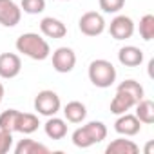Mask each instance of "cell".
Instances as JSON below:
<instances>
[{
    "instance_id": "27",
    "label": "cell",
    "mask_w": 154,
    "mask_h": 154,
    "mask_svg": "<svg viewBox=\"0 0 154 154\" xmlns=\"http://www.w3.org/2000/svg\"><path fill=\"white\" fill-rule=\"evenodd\" d=\"M4 94H6V89H4V84L0 82V105H2V100H4Z\"/></svg>"
},
{
    "instance_id": "2",
    "label": "cell",
    "mask_w": 154,
    "mask_h": 154,
    "mask_svg": "<svg viewBox=\"0 0 154 154\" xmlns=\"http://www.w3.org/2000/svg\"><path fill=\"white\" fill-rule=\"evenodd\" d=\"M87 74H89L91 84L94 87H100V89H107L116 82V67L105 58L93 60L89 63Z\"/></svg>"
},
{
    "instance_id": "24",
    "label": "cell",
    "mask_w": 154,
    "mask_h": 154,
    "mask_svg": "<svg viewBox=\"0 0 154 154\" xmlns=\"http://www.w3.org/2000/svg\"><path fill=\"white\" fill-rule=\"evenodd\" d=\"M71 140H72L74 147H78V149H87V147L93 145V141H91V138L87 136V132H85L84 127H78V129H76V131L72 132Z\"/></svg>"
},
{
    "instance_id": "11",
    "label": "cell",
    "mask_w": 154,
    "mask_h": 154,
    "mask_svg": "<svg viewBox=\"0 0 154 154\" xmlns=\"http://www.w3.org/2000/svg\"><path fill=\"white\" fill-rule=\"evenodd\" d=\"M118 62L125 67H138L143 62V51L136 45H123L118 51Z\"/></svg>"
},
{
    "instance_id": "26",
    "label": "cell",
    "mask_w": 154,
    "mask_h": 154,
    "mask_svg": "<svg viewBox=\"0 0 154 154\" xmlns=\"http://www.w3.org/2000/svg\"><path fill=\"white\" fill-rule=\"evenodd\" d=\"M11 147H13V132L0 131V154L9 152Z\"/></svg>"
},
{
    "instance_id": "8",
    "label": "cell",
    "mask_w": 154,
    "mask_h": 154,
    "mask_svg": "<svg viewBox=\"0 0 154 154\" xmlns=\"http://www.w3.org/2000/svg\"><path fill=\"white\" fill-rule=\"evenodd\" d=\"M22 9L15 0H0V26L15 27L20 24Z\"/></svg>"
},
{
    "instance_id": "15",
    "label": "cell",
    "mask_w": 154,
    "mask_h": 154,
    "mask_svg": "<svg viewBox=\"0 0 154 154\" xmlns=\"http://www.w3.org/2000/svg\"><path fill=\"white\" fill-rule=\"evenodd\" d=\"M63 116L71 123H82L87 118V107L78 100H72L63 107Z\"/></svg>"
},
{
    "instance_id": "17",
    "label": "cell",
    "mask_w": 154,
    "mask_h": 154,
    "mask_svg": "<svg viewBox=\"0 0 154 154\" xmlns=\"http://www.w3.org/2000/svg\"><path fill=\"white\" fill-rule=\"evenodd\" d=\"M15 152L17 154H49V149L44 145V143H38L35 140H29V138H24L17 143L15 147Z\"/></svg>"
},
{
    "instance_id": "16",
    "label": "cell",
    "mask_w": 154,
    "mask_h": 154,
    "mask_svg": "<svg viewBox=\"0 0 154 154\" xmlns=\"http://www.w3.org/2000/svg\"><path fill=\"white\" fill-rule=\"evenodd\" d=\"M38 127H40V120H38L36 114H33V112H18L15 132L33 134L35 131H38Z\"/></svg>"
},
{
    "instance_id": "20",
    "label": "cell",
    "mask_w": 154,
    "mask_h": 154,
    "mask_svg": "<svg viewBox=\"0 0 154 154\" xmlns=\"http://www.w3.org/2000/svg\"><path fill=\"white\" fill-rule=\"evenodd\" d=\"M118 89H120V91H125L127 94H131V96H132L136 102H140V100H143V98H145L143 85H141L140 82L132 80V78H129V80H123V82L118 85Z\"/></svg>"
},
{
    "instance_id": "4",
    "label": "cell",
    "mask_w": 154,
    "mask_h": 154,
    "mask_svg": "<svg viewBox=\"0 0 154 154\" xmlns=\"http://www.w3.org/2000/svg\"><path fill=\"white\" fill-rule=\"evenodd\" d=\"M78 27L85 36H100L105 31V18L96 11H87L80 17Z\"/></svg>"
},
{
    "instance_id": "10",
    "label": "cell",
    "mask_w": 154,
    "mask_h": 154,
    "mask_svg": "<svg viewBox=\"0 0 154 154\" xmlns=\"http://www.w3.org/2000/svg\"><path fill=\"white\" fill-rule=\"evenodd\" d=\"M40 31L44 36L47 38H53V40H58V38H63L67 35V27L62 20L54 18V17H45L40 20Z\"/></svg>"
},
{
    "instance_id": "28",
    "label": "cell",
    "mask_w": 154,
    "mask_h": 154,
    "mask_svg": "<svg viewBox=\"0 0 154 154\" xmlns=\"http://www.w3.org/2000/svg\"><path fill=\"white\" fill-rule=\"evenodd\" d=\"M62 2H69V0H62Z\"/></svg>"
},
{
    "instance_id": "19",
    "label": "cell",
    "mask_w": 154,
    "mask_h": 154,
    "mask_svg": "<svg viewBox=\"0 0 154 154\" xmlns=\"http://www.w3.org/2000/svg\"><path fill=\"white\" fill-rule=\"evenodd\" d=\"M84 129H85V132H87V136L91 138V141H93V145L94 143H100V141H103L105 138H107V127H105V123L103 122H89V123H85V125H82Z\"/></svg>"
},
{
    "instance_id": "18",
    "label": "cell",
    "mask_w": 154,
    "mask_h": 154,
    "mask_svg": "<svg viewBox=\"0 0 154 154\" xmlns=\"http://www.w3.org/2000/svg\"><path fill=\"white\" fill-rule=\"evenodd\" d=\"M136 118L141 122V123H145V125H150V123H154V103L150 102V100H140L136 105Z\"/></svg>"
},
{
    "instance_id": "1",
    "label": "cell",
    "mask_w": 154,
    "mask_h": 154,
    "mask_svg": "<svg viewBox=\"0 0 154 154\" xmlns=\"http://www.w3.org/2000/svg\"><path fill=\"white\" fill-rule=\"evenodd\" d=\"M15 47H17L18 53H22L24 56H27L31 60H36V62H42V60L51 56V47H49L47 40L42 38L38 33L20 35L15 42Z\"/></svg>"
},
{
    "instance_id": "23",
    "label": "cell",
    "mask_w": 154,
    "mask_h": 154,
    "mask_svg": "<svg viewBox=\"0 0 154 154\" xmlns=\"http://www.w3.org/2000/svg\"><path fill=\"white\" fill-rule=\"evenodd\" d=\"M20 9L27 15H38L45 9V0H22Z\"/></svg>"
},
{
    "instance_id": "22",
    "label": "cell",
    "mask_w": 154,
    "mask_h": 154,
    "mask_svg": "<svg viewBox=\"0 0 154 154\" xmlns=\"http://www.w3.org/2000/svg\"><path fill=\"white\" fill-rule=\"evenodd\" d=\"M140 36L145 42H150L154 38V15H145L140 20Z\"/></svg>"
},
{
    "instance_id": "14",
    "label": "cell",
    "mask_w": 154,
    "mask_h": 154,
    "mask_svg": "<svg viewBox=\"0 0 154 154\" xmlns=\"http://www.w3.org/2000/svg\"><path fill=\"white\" fill-rule=\"evenodd\" d=\"M44 131H45L47 138H51V140H62V138L67 136V122L62 120V118H58L56 114L49 116L47 122H45V125H44Z\"/></svg>"
},
{
    "instance_id": "3",
    "label": "cell",
    "mask_w": 154,
    "mask_h": 154,
    "mask_svg": "<svg viewBox=\"0 0 154 154\" xmlns=\"http://www.w3.org/2000/svg\"><path fill=\"white\" fill-rule=\"evenodd\" d=\"M33 105H35V111H36L38 114L47 116V118L58 114V111L62 109L60 96H58L54 91H51V89H44V91H40V93L35 96Z\"/></svg>"
},
{
    "instance_id": "5",
    "label": "cell",
    "mask_w": 154,
    "mask_h": 154,
    "mask_svg": "<svg viewBox=\"0 0 154 154\" xmlns=\"http://www.w3.org/2000/svg\"><path fill=\"white\" fill-rule=\"evenodd\" d=\"M76 65V53L71 47H58L53 53V69L60 74H67Z\"/></svg>"
},
{
    "instance_id": "13",
    "label": "cell",
    "mask_w": 154,
    "mask_h": 154,
    "mask_svg": "<svg viewBox=\"0 0 154 154\" xmlns=\"http://www.w3.org/2000/svg\"><path fill=\"white\" fill-rule=\"evenodd\" d=\"M105 152L107 154H138L140 147L132 140H127V136H122V138L112 140L105 147Z\"/></svg>"
},
{
    "instance_id": "21",
    "label": "cell",
    "mask_w": 154,
    "mask_h": 154,
    "mask_svg": "<svg viewBox=\"0 0 154 154\" xmlns=\"http://www.w3.org/2000/svg\"><path fill=\"white\" fill-rule=\"evenodd\" d=\"M17 109H8L0 114V131H6V132H15L17 129V118H18Z\"/></svg>"
},
{
    "instance_id": "12",
    "label": "cell",
    "mask_w": 154,
    "mask_h": 154,
    "mask_svg": "<svg viewBox=\"0 0 154 154\" xmlns=\"http://www.w3.org/2000/svg\"><path fill=\"white\" fill-rule=\"evenodd\" d=\"M138 102L131 96V94H127L125 91H120V89H116V94H114V98L111 100V112L112 114H123V112H129L134 105H136Z\"/></svg>"
},
{
    "instance_id": "7",
    "label": "cell",
    "mask_w": 154,
    "mask_h": 154,
    "mask_svg": "<svg viewBox=\"0 0 154 154\" xmlns=\"http://www.w3.org/2000/svg\"><path fill=\"white\" fill-rule=\"evenodd\" d=\"M22 71V60L17 53H2L0 54V78L11 80L17 78Z\"/></svg>"
},
{
    "instance_id": "6",
    "label": "cell",
    "mask_w": 154,
    "mask_h": 154,
    "mask_svg": "<svg viewBox=\"0 0 154 154\" xmlns=\"http://www.w3.org/2000/svg\"><path fill=\"white\" fill-rule=\"evenodd\" d=\"M109 33L114 40H127L134 35V22L127 15H116L109 24Z\"/></svg>"
},
{
    "instance_id": "25",
    "label": "cell",
    "mask_w": 154,
    "mask_h": 154,
    "mask_svg": "<svg viewBox=\"0 0 154 154\" xmlns=\"http://www.w3.org/2000/svg\"><path fill=\"white\" fill-rule=\"evenodd\" d=\"M103 13H120L125 6V0H98Z\"/></svg>"
},
{
    "instance_id": "9",
    "label": "cell",
    "mask_w": 154,
    "mask_h": 154,
    "mask_svg": "<svg viewBox=\"0 0 154 154\" xmlns=\"http://www.w3.org/2000/svg\"><path fill=\"white\" fill-rule=\"evenodd\" d=\"M114 131L122 136H136L140 131H141V122L136 118V114H131V112H123V114H118V120L114 122Z\"/></svg>"
}]
</instances>
